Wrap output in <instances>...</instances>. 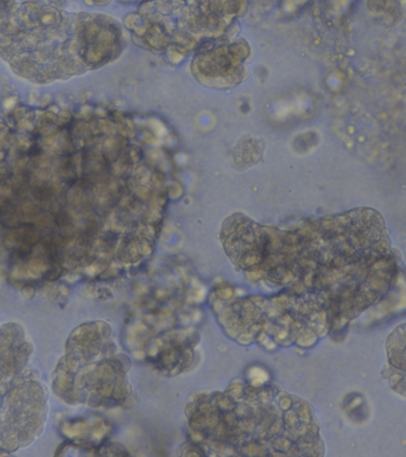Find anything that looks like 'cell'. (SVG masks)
<instances>
[{"label":"cell","mask_w":406,"mask_h":457,"mask_svg":"<svg viewBox=\"0 0 406 457\" xmlns=\"http://www.w3.org/2000/svg\"><path fill=\"white\" fill-rule=\"evenodd\" d=\"M17 327H0V454L30 444L46 416V392L28 365Z\"/></svg>","instance_id":"1"},{"label":"cell","mask_w":406,"mask_h":457,"mask_svg":"<svg viewBox=\"0 0 406 457\" xmlns=\"http://www.w3.org/2000/svg\"><path fill=\"white\" fill-rule=\"evenodd\" d=\"M92 2L96 3V4H104V3L110 2V0H92Z\"/></svg>","instance_id":"3"},{"label":"cell","mask_w":406,"mask_h":457,"mask_svg":"<svg viewBox=\"0 0 406 457\" xmlns=\"http://www.w3.org/2000/svg\"><path fill=\"white\" fill-rule=\"evenodd\" d=\"M127 2H140V0H127Z\"/></svg>","instance_id":"4"},{"label":"cell","mask_w":406,"mask_h":457,"mask_svg":"<svg viewBox=\"0 0 406 457\" xmlns=\"http://www.w3.org/2000/svg\"><path fill=\"white\" fill-rule=\"evenodd\" d=\"M387 359L391 386L406 395V325L394 330L387 340Z\"/></svg>","instance_id":"2"}]
</instances>
